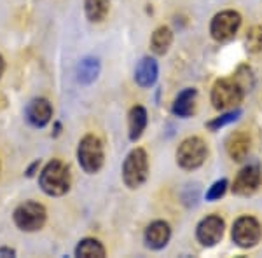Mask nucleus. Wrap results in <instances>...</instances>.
I'll return each instance as SVG.
<instances>
[{"label":"nucleus","instance_id":"1a4fd4ad","mask_svg":"<svg viewBox=\"0 0 262 258\" xmlns=\"http://www.w3.org/2000/svg\"><path fill=\"white\" fill-rule=\"evenodd\" d=\"M224 220L217 215H210V217L203 218L200 225L196 228V238L203 244V246L210 248L215 246L217 243H221L224 236Z\"/></svg>","mask_w":262,"mask_h":258},{"label":"nucleus","instance_id":"aec40b11","mask_svg":"<svg viewBox=\"0 0 262 258\" xmlns=\"http://www.w3.org/2000/svg\"><path fill=\"white\" fill-rule=\"evenodd\" d=\"M75 256H82V258H101L105 256V248L101 246L100 241L96 239H82L81 243L75 248Z\"/></svg>","mask_w":262,"mask_h":258},{"label":"nucleus","instance_id":"6e6552de","mask_svg":"<svg viewBox=\"0 0 262 258\" xmlns=\"http://www.w3.org/2000/svg\"><path fill=\"white\" fill-rule=\"evenodd\" d=\"M242 27V16L236 11H222L212 19L210 33L217 42L231 40Z\"/></svg>","mask_w":262,"mask_h":258},{"label":"nucleus","instance_id":"5701e85b","mask_svg":"<svg viewBox=\"0 0 262 258\" xmlns=\"http://www.w3.org/2000/svg\"><path fill=\"white\" fill-rule=\"evenodd\" d=\"M226 190H227V180L226 178L215 181L212 187H210L208 192H206V201H217V199H221L224 194H226Z\"/></svg>","mask_w":262,"mask_h":258},{"label":"nucleus","instance_id":"4468645a","mask_svg":"<svg viewBox=\"0 0 262 258\" xmlns=\"http://www.w3.org/2000/svg\"><path fill=\"white\" fill-rule=\"evenodd\" d=\"M226 149H227V154L232 160L239 162L243 160L245 157L248 155V150H250V138H248L247 133H232L226 142Z\"/></svg>","mask_w":262,"mask_h":258},{"label":"nucleus","instance_id":"39448f33","mask_svg":"<svg viewBox=\"0 0 262 258\" xmlns=\"http://www.w3.org/2000/svg\"><path fill=\"white\" fill-rule=\"evenodd\" d=\"M46 208L35 201H27L14 211V223L23 232L40 230L46 223Z\"/></svg>","mask_w":262,"mask_h":258},{"label":"nucleus","instance_id":"0eeeda50","mask_svg":"<svg viewBox=\"0 0 262 258\" xmlns=\"http://www.w3.org/2000/svg\"><path fill=\"white\" fill-rule=\"evenodd\" d=\"M262 238L260 223L253 217H242L232 225V241L239 248H253Z\"/></svg>","mask_w":262,"mask_h":258},{"label":"nucleus","instance_id":"ddd939ff","mask_svg":"<svg viewBox=\"0 0 262 258\" xmlns=\"http://www.w3.org/2000/svg\"><path fill=\"white\" fill-rule=\"evenodd\" d=\"M158 75H159V68H158V63L152 58H143V60L138 63L137 66V72H135V80L137 84L143 89L147 87H152L158 80Z\"/></svg>","mask_w":262,"mask_h":258},{"label":"nucleus","instance_id":"f257e3e1","mask_svg":"<svg viewBox=\"0 0 262 258\" xmlns=\"http://www.w3.org/2000/svg\"><path fill=\"white\" fill-rule=\"evenodd\" d=\"M39 183H40V189L51 197L65 196L70 190V183H72L69 166H65L61 160H56V159L51 160L48 166L42 169Z\"/></svg>","mask_w":262,"mask_h":258},{"label":"nucleus","instance_id":"9b49d317","mask_svg":"<svg viewBox=\"0 0 262 258\" xmlns=\"http://www.w3.org/2000/svg\"><path fill=\"white\" fill-rule=\"evenodd\" d=\"M53 117V108L46 98H35L27 108V119L33 128H44Z\"/></svg>","mask_w":262,"mask_h":258},{"label":"nucleus","instance_id":"423d86ee","mask_svg":"<svg viewBox=\"0 0 262 258\" xmlns=\"http://www.w3.org/2000/svg\"><path fill=\"white\" fill-rule=\"evenodd\" d=\"M206 155H208V149H206L205 142L198 136L187 138L179 145L177 150V162L184 169H196L205 162Z\"/></svg>","mask_w":262,"mask_h":258},{"label":"nucleus","instance_id":"f8f14e48","mask_svg":"<svg viewBox=\"0 0 262 258\" xmlns=\"http://www.w3.org/2000/svg\"><path fill=\"white\" fill-rule=\"evenodd\" d=\"M171 238V228L166 222H152L145 230V243L150 249H163Z\"/></svg>","mask_w":262,"mask_h":258},{"label":"nucleus","instance_id":"b1692460","mask_svg":"<svg viewBox=\"0 0 262 258\" xmlns=\"http://www.w3.org/2000/svg\"><path fill=\"white\" fill-rule=\"evenodd\" d=\"M16 251L12 248H0V256H14Z\"/></svg>","mask_w":262,"mask_h":258},{"label":"nucleus","instance_id":"6ab92c4d","mask_svg":"<svg viewBox=\"0 0 262 258\" xmlns=\"http://www.w3.org/2000/svg\"><path fill=\"white\" fill-rule=\"evenodd\" d=\"M173 42V33L168 27H159L158 30L152 33L150 39V48L156 54H164L170 49Z\"/></svg>","mask_w":262,"mask_h":258},{"label":"nucleus","instance_id":"f3484780","mask_svg":"<svg viewBox=\"0 0 262 258\" xmlns=\"http://www.w3.org/2000/svg\"><path fill=\"white\" fill-rule=\"evenodd\" d=\"M111 0H84V11L91 23H100L108 12Z\"/></svg>","mask_w":262,"mask_h":258},{"label":"nucleus","instance_id":"4be33fe9","mask_svg":"<svg viewBox=\"0 0 262 258\" xmlns=\"http://www.w3.org/2000/svg\"><path fill=\"white\" fill-rule=\"evenodd\" d=\"M247 49L250 53H260L262 51V27L250 28L247 35Z\"/></svg>","mask_w":262,"mask_h":258},{"label":"nucleus","instance_id":"412c9836","mask_svg":"<svg viewBox=\"0 0 262 258\" xmlns=\"http://www.w3.org/2000/svg\"><path fill=\"white\" fill-rule=\"evenodd\" d=\"M239 113H242L239 110H229V112H226L224 115L217 117V119H213V121H210L206 126H208L210 131H219L221 128H224V126H227V124H231V122H234L239 117Z\"/></svg>","mask_w":262,"mask_h":258},{"label":"nucleus","instance_id":"393cba45","mask_svg":"<svg viewBox=\"0 0 262 258\" xmlns=\"http://www.w3.org/2000/svg\"><path fill=\"white\" fill-rule=\"evenodd\" d=\"M4 70H6V61H4L2 54H0V77L4 75Z\"/></svg>","mask_w":262,"mask_h":258},{"label":"nucleus","instance_id":"20e7f679","mask_svg":"<svg viewBox=\"0 0 262 258\" xmlns=\"http://www.w3.org/2000/svg\"><path fill=\"white\" fill-rule=\"evenodd\" d=\"M77 160L86 173H98L103 166V145L95 134H86L77 149Z\"/></svg>","mask_w":262,"mask_h":258},{"label":"nucleus","instance_id":"9d476101","mask_svg":"<svg viewBox=\"0 0 262 258\" xmlns=\"http://www.w3.org/2000/svg\"><path fill=\"white\" fill-rule=\"evenodd\" d=\"M262 173L259 166H247L238 173L236 180L232 181V192L238 196H252L260 185Z\"/></svg>","mask_w":262,"mask_h":258},{"label":"nucleus","instance_id":"7ed1b4c3","mask_svg":"<svg viewBox=\"0 0 262 258\" xmlns=\"http://www.w3.org/2000/svg\"><path fill=\"white\" fill-rule=\"evenodd\" d=\"M245 95L243 86L234 79H221L213 84L212 103L217 110H229L242 103Z\"/></svg>","mask_w":262,"mask_h":258},{"label":"nucleus","instance_id":"f03ea898","mask_svg":"<svg viewBox=\"0 0 262 258\" xmlns=\"http://www.w3.org/2000/svg\"><path fill=\"white\" fill-rule=\"evenodd\" d=\"M149 175V159L143 149H135L128 154L122 164V180L126 187L138 189L145 183Z\"/></svg>","mask_w":262,"mask_h":258},{"label":"nucleus","instance_id":"dca6fc26","mask_svg":"<svg viewBox=\"0 0 262 258\" xmlns=\"http://www.w3.org/2000/svg\"><path fill=\"white\" fill-rule=\"evenodd\" d=\"M194 103H196V89L187 87L182 92H179V96L175 98L173 103V113L179 117H191L194 113Z\"/></svg>","mask_w":262,"mask_h":258},{"label":"nucleus","instance_id":"a211bd4d","mask_svg":"<svg viewBox=\"0 0 262 258\" xmlns=\"http://www.w3.org/2000/svg\"><path fill=\"white\" fill-rule=\"evenodd\" d=\"M100 74V61L96 58H84L77 68V80L81 84H91Z\"/></svg>","mask_w":262,"mask_h":258},{"label":"nucleus","instance_id":"2eb2a0df","mask_svg":"<svg viewBox=\"0 0 262 258\" xmlns=\"http://www.w3.org/2000/svg\"><path fill=\"white\" fill-rule=\"evenodd\" d=\"M128 126H129V139L131 142H137L147 128V110L140 107V105L131 108L128 115Z\"/></svg>","mask_w":262,"mask_h":258}]
</instances>
